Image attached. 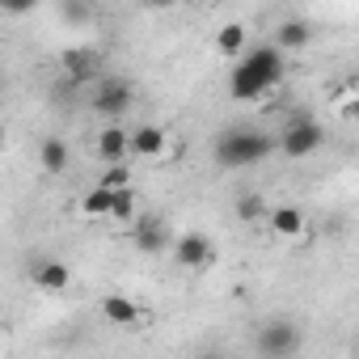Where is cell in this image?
I'll return each mask as SVG.
<instances>
[{
    "instance_id": "1",
    "label": "cell",
    "mask_w": 359,
    "mask_h": 359,
    "mask_svg": "<svg viewBox=\"0 0 359 359\" xmlns=\"http://www.w3.org/2000/svg\"><path fill=\"white\" fill-rule=\"evenodd\" d=\"M279 81H283V51L275 43H266L237 60V68L229 76V93H233V102H254Z\"/></svg>"
},
{
    "instance_id": "2",
    "label": "cell",
    "mask_w": 359,
    "mask_h": 359,
    "mask_svg": "<svg viewBox=\"0 0 359 359\" xmlns=\"http://www.w3.org/2000/svg\"><path fill=\"white\" fill-rule=\"evenodd\" d=\"M279 148V135L271 131H258V127H224L212 144V156L220 169H245V165H258L266 161L271 152Z\"/></svg>"
},
{
    "instance_id": "3",
    "label": "cell",
    "mask_w": 359,
    "mask_h": 359,
    "mask_svg": "<svg viewBox=\"0 0 359 359\" xmlns=\"http://www.w3.org/2000/svg\"><path fill=\"white\" fill-rule=\"evenodd\" d=\"M300 351V325L287 317H275L258 330V355L262 359H292Z\"/></svg>"
},
{
    "instance_id": "4",
    "label": "cell",
    "mask_w": 359,
    "mask_h": 359,
    "mask_svg": "<svg viewBox=\"0 0 359 359\" xmlns=\"http://www.w3.org/2000/svg\"><path fill=\"white\" fill-rule=\"evenodd\" d=\"M321 144H325V127H321L317 118H296L292 127H283V131H279V152H283V156H292V161L313 156Z\"/></svg>"
},
{
    "instance_id": "5",
    "label": "cell",
    "mask_w": 359,
    "mask_h": 359,
    "mask_svg": "<svg viewBox=\"0 0 359 359\" xmlns=\"http://www.w3.org/2000/svg\"><path fill=\"white\" fill-rule=\"evenodd\" d=\"M135 102V89L123 81V76H102L97 89H93V110L106 114V118H123Z\"/></svg>"
},
{
    "instance_id": "6",
    "label": "cell",
    "mask_w": 359,
    "mask_h": 359,
    "mask_svg": "<svg viewBox=\"0 0 359 359\" xmlns=\"http://www.w3.org/2000/svg\"><path fill=\"white\" fill-rule=\"evenodd\" d=\"M212 241L203 233H182V237H173V262L177 266H187V271H203L212 266Z\"/></svg>"
},
{
    "instance_id": "7",
    "label": "cell",
    "mask_w": 359,
    "mask_h": 359,
    "mask_svg": "<svg viewBox=\"0 0 359 359\" xmlns=\"http://www.w3.org/2000/svg\"><path fill=\"white\" fill-rule=\"evenodd\" d=\"M169 152V131L156 127V123H140L131 131V156H144V161H161Z\"/></svg>"
},
{
    "instance_id": "8",
    "label": "cell",
    "mask_w": 359,
    "mask_h": 359,
    "mask_svg": "<svg viewBox=\"0 0 359 359\" xmlns=\"http://www.w3.org/2000/svg\"><path fill=\"white\" fill-rule=\"evenodd\" d=\"M131 241L140 254H161V250H169V229L161 216H140L131 224Z\"/></svg>"
},
{
    "instance_id": "9",
    "label": "cell",
    "mask_w": 359,
    "mask_h": 359,
    "mask_svg": "<svg viewBox=\"0 0 359 359\" xmlns=\"http://www.w3.org/2000/svg\"><path fill=\"white\" fill-rule=\"evenodd\" d=\"M30 279H34L43 292H68V283H72V271H68L60 258H39V262L30 266Z\"/></svg>"
},
{
    "instance_id": "10",
    "label": "cell",
    "mask_w": 359,
    "mask_h": 359,
    "mask_svg": "<svg viewBox=\"0 0 359 359\" xmlns=\"http://www.w3.org/2000/svg\"><path fill=\"white\" fill-rule=\"evenodd\" d=\"M127 152H131V131H123V127H106V131L97 135V156H102L106 165H123Z\"/></svg>"
},
{
    "instance_id": "11",
    "label": "cell",
    "mask_w": 359,
    "mask_h": 359,
    "mask_svg": "<svg viewBox=\"0 0 359 359\" xmlns=\"http://www.w3.org/2000/svg\"><path fill=\"white\" fill-rule=\"evenodd\" d=\"M266 224H271L275 237H300L304 233V212L292 208V203H275L271 216H266Z\"/></svg>"
},
{
    "instance_id": "12",
    "label": "cell",
    "mask_w": 359,
    "mask_h": 359,
    "mask_svg": "<svg viewBox=\"0 0 359 359\" xmlns=\"http://www.w3.org/2000/svg\"><path fill=\"white\" fill-rule=\"evenodd\" d=\"M313 43V26L304 22V18H287L279 30H275V47L279 51H300V47H309Z\"/></svg>"
},
{
    "instance_id": "13",
    "label": "cell",
    "mask_w": 359,
    "mask_h": 359,
    "mask_svg": "<svg viewBox=\"0 0 359 359\" xmlns=\"http://www.w3.org/2000/svg\"><path fill=\"white\" fill-rule=\"evenodd\" d=\"M102 317L114 321V325H140V321H144L140 304L127 300V296H102Z\"/></svg>"
},
{
    "instance_id": "14",
    "label": "cell",
    "mask_w": 359,
    "mask_h": 359,
    "mask_svg": "<svg viewBox=\"0 0 359 359\" xmlns=\"http://www.w3.org/2000/svg\"><path fill=\"white\" fill-rule=\"evenodd\" d=\"M39 161H43L47 173H64V169H68V144H64L60 135H47V140L39 144Z\"/></svg>"
},
{
    "instance_id": "15",
    "label": "cell",
    "mask_w": 359,
    "mask_h": 359,
    "mask_svg": "<svg viewBox=\"0 0 359 359\" xmlns=\"http://www.w3.org/2000/svg\"><path fill=\"white\" fill-rule=\"evenodd\" d=\"M216 47H220V55L237 60V55L245 51V26H241V22H229V26H220V34H216Z\"/></svg>"
},
{
    "instance_id": "16",
    "label": "cell",
    "mask_w": 359,
    "mask_h": 359,
    "mask_svg": "<svg viewBox=\"0 0 359 359\" xmlns=\"http://www.w3.org/2000/svg\"><path fill=\"white\" fill-rule=\"evenodd\" d=\"M97 68V51H89V47H68L64 51V72L68 76H89Z\"/></svg>"
},
{
    "instance_id": "17",
    "label": "cell",
    "mask_w": 359,
    "mask_h": 359,
    "mask_svg": "<svg viewBox=\"0 0 359 359\" xmlns=\"http://www.w3.org/2000/svg\"><path fill=\"white\" fill-rule=\"evenodd\" d=\"M81 212H85V216H110V212H114V191H106V187H93V191H85V199H81Z\"/></svg>"
},
{
    "instance_id": "18",
    "label": "cell",
    "mask_w": 359,
    "mask_h": 359,
    "mask_svg": "<svg viewBox=\"0 0 359 359\" xmlns=\"http://www.w3.org/2000/svg\"><path fill=\"white\" fill-rule=\"evenodd\" d=\"M266 216H271V208H266L262 195H241V199H237V220H241V224H258V220H266Z\"/></svg>"
},
{
    "instance_id": "19",
    "label": "cell",
    "mask_w": 359,
    "mask_h": 359,
    "mask_svg": "<svg viewBox=\"0 0 359 359\" xmlns=\"http://www.w3.org/2000/svg\"><path fill=\"white\" fill-rule=\"evenodd\" d=\"M135 203H140V199H135V187L114 191V212H110V216H114V220H131V224H135V220H140V216H135Z\"/></svg>"
},
{
    "instance_id": "20",
    "label": "cell",
    "mask_w": 359,
    "mask_h": 359,
    "mask_svg": "<svg viewBox=\"0 0 359 359\" xmlns=\"http://www.w3.org/2000/svg\"><path fill=\"white\" fill-rule=\"evenodd\" d=\"M97 187H106V191H127V187H131V169H127V165H110V169L102 173Z\"/></svg>"
},
{
    "instance_id": "21",
    "label": "cell",
    "mask_w": 359,
    "mask_h": 359,
    "mask_svg": "<svg viewBox=\"0 0 359 359\" xmlns=\"http://www.w3.org/2000/svg\"><path fill=\"white\" fill-rule=\"evenodd\" d=\"M60 18L72 22V26H81V22H89V5H76V0H68V5L60 9Z\"/></svg>"
},
{
    "instance_id": "22",
    "label": "cell",
    "mask_w": 359,
    "mask_h": 359,
    "mask_svg": "<svg viewBox=\"0 0 359 359\" xmlns=\"http://www.w3.org/2000/svg\"><path fill=\"white\" fill-rule=\"evenodd\" d=\"M199 359H229V355H224V351H203Z\"/></svg>"
},
{
    "instance_id": "23",
    "label": "cell",
    "mask_w": 359,
    "mask_h": 359,
    "mask_svg": "<svg viewBox=\"0 0 359 359\" xmlns=\"http://www.w3.org/2000/svg\"><path fill=\"white\" fill-rule=\"evenodd\" d=\"M355 114H359V106H355Z\"/></svg>"
}]
</instances>
